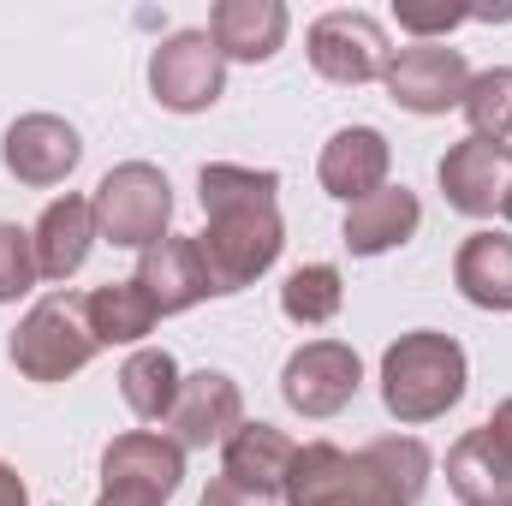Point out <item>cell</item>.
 <instances>
[{"instance_id":"obj_1","label":"cell","mask_w":512,"mask_h":506,"mask_svg":"<svg viewBox=\"0 0 512 506\" xmlns=\"http://www.w3.org/2000/svg\"><path fill=\"white\" fill-rule=\"evenodd\" d=\"M197 203L209 227L197 233V251L209 262L215 298L256 286L286 245L280 227V173L268 167H239V161H209L197 173Z\"/></svg>"},{"instance_id":"obj_2","label":"cell","mask_w":512,"mask_h":506,"mask_svg":"<svg viewBox=\"0 0 512 506\" xmlns=\"http://www.w3.org/2000/svg\"><path fill=\"white\" fill-rule=\"evenodd\" d=\"M435 453L417 435H382L358 453H340L334 441L298 447L286 471V506H417L429 489Z\"/></svg>"},{"instance_id":"obj_3","label":"cell","mask_w":512,"mask_h":506,"mask_svg":"<svg viewBox=\"0 0 512 506\" xmlns=\"http://www.w3.org/2000/svg\"><path fill=\"white\" fill-rule=\"evenodd\" d=\"M465 381H471V364H465V346L453 334L417 328V334H399L382 352V405L405 429L447 417L465 399Z\"/></svg>"},{"instance_id":"obj_4","label":"cell","mask_w":512,"mask_h":506,"mask_svg":"<svg viewBox=\"0 0 512 506\" xmlns=\"http://www.w3.org/2000/svg\"><path fill=\"white\" fill-rule=\"evenodd\" d=\"M96 352H102V346H96V334H90V322H84V298H72V292H54V298L30 304V316L12 328V346H6L12 370L30 376V381L78 376Z\"/></svg>"},{"instance_id":"obj_5","label":"cell","mask_w":512,"mask_h":506,"mask_svg":"<svg viewBox=\"0 0 512 506\" xmlns=\"http://www.w3.org/2000/svg\"><path fill=\"white\" fill-rule=\"evenodd\" d=\"M90 209H96V233H102L114 251H149V245L167 239L173 185H167V173L149 167V161H120V167L96 185Z\"/></svg>"},{"instance_id":"obj_6","label":"cell","mask_w":512,"mask_h":506,"mask_svg":"<svg viewBox=\"0 0 512 506\" xmlns=\"http://www.w3.org/2000/svg\"><path fill=\"white\" fill-rule=\"evenodd\" d=\"M185 483V447L155 429L114 435L102 453V501L96 506H167Z\"/></svg>"},{"instance_id":"obj_7","label":"cell","mask_w":512,"mask_h":506,"mask_svg":"<svg viewBox=\"0 0 512 506\" xmlns=\"http://www.w3.org/2000/svg\"><path fill=\"white\" fill-rule=\"evenodd\" d=\"M227 90V60L209 30H173L149 54V96L167 114H203Z\"/></svg>"},{"instance_id":"obj_8","label":"cell","mask_w":512,"mask_h":506,"mask_svg":"<svg viewBox=\"0 0 512 506\" xmlns=\"http://www.w3.org/2000/svg\"><path fill=\"white\" fill-rule=\"evenodd\" d=\"M358 387H364V364H358V352L352 346H340V340H310V346H298L292 358H286V370H280V399L298 411V417H340L352 399H358Z\"/></svg>"},{"instance_id":"obj_9","label":"cell","mask_w":512,"mask_h":506,"mask_svg":"<svg viewBox=\"0 0 512 506\" xmlns=\"http://www.w3.org/2000/svg\"><path fill=\"white\" fill-rule=\"evenodd\" d=\"M382 84L405 114H447V108L465 102L471 66H465V54L447 48V42H411V48H393V54H387Z\"/></svg>"},{"instance_id":"obj_10","label":"cell","mask_w":512,"mask_h":506,"mask_svg":"<svg viewBox=\"0 0 512 506\" xmlns=\"http://www.w3.org/2000/svg\"><path fill=\"white\" fill-rule=\"evenodd\" d=\"M310 66L328 78V84H346V90H358V84H376L387 72V30L370 18V12H322L316 24H310Z\"/></svg>"},{"instance_id":"obj_11","label":"cell","mask_w":512,"mask_h":506,"mask_svg":"<svg viewBox=\"0 0 512 506\" xmlns=\"http://www.w3.org/2000/svg\"><path fill=\"white\" fill-rule=\"evenodd\" d=\"M441 197L447 209L483 221V215H501L512 191V143H489V137H459L447 155H441Z\"/></svg>"},{"instance_id":"obj_12","label":"cell","mask_w":512,"mask_h":506,"mask_svg":"<svg viewBox=\"0 0 512 506\" xmlns=\"http://www.w3.org/2000/svg\"><path fill=\"white\" fill-rule=\"evenodd\" d=\"M0 161L18 185L30 191H48L60 185L78 161H84V137L66 126L60 114H24L6 126V143H0Z\"/></svg>"},{"instance_id":"obj_13","label":"cell","mask_w":512,"mask_h":506,"mask_svg":"<svg viewBox=\"0 0 512 506\" xmlns=\"http://www.w3.org/2000/svg\"><path fill=\"white\" fill-rule=\"evenodd\" d=\"M245 423V393L227 370H197L179 381V399L167 411V429L179 447H215Z\"/></svg>"},{"instance_id":"obj_14","label":"cell","mask_w":512,"mask_h":506,"mask_svg":"<svg viewBox=\"0 0 512 506\" xmlns=\"http://www.w3.org/2000/svg\"><path fill=\"white\" fill-rule=\"evenodd\" d=\"M131 280L149 292V304H155L161 316H179V310L215 298V286H209V262H203V251H197V239H185V233H167L161 245H149Z\"/></svg>"},{"instance_id":"obj_15","label":"cell","mask_w":512,"mask_h":506,"mask_svg":"<svg viewBox=\"0 0 512 506\" xmlns=\"http://www.w3.org/2000/svg\"><path fill=\"white\" fill-rule=\"evenodd\" d=\"M387 161H393V149H387L382 131L376 126H346V131H334V137L322 143L316 179H322L328 197L364 203V197H376V191L387 185Z\"/></svg>"},{"instance_id":"obj_16","label":"cell","mask_w":512,"mask_h":506,"mask_svg":"<svg viewBox=\"0 0 512 506\" xmlns=\"http://www.w3.org/2000/svg\"><path fill=\"white\" fill-rule=\"evenodd\" d=\"M292 459H298V441L286 429H274V423H239L221 441V477L239 483V489H251V495H262V501L286 495Z\"/></svg>"},{"instance_id":"obj_17","label":"cell","mask_w":512,"mask_h":506,"mask_svg":"<svg viewBox=\"0 0 512 506\" xmlns=\"http://www.w3.org/2000/svg\"><path fill=\"white\" fill-rule=\"evenodd\" d=\"M96 209H90V197H54L48 209H42V221H36V233H30V245H36V268H42V280H72L90 251H96Z\"/></svg>"},{"instance_id":"obj_18","label":"cell","mask_w":512,"mask_h":506,"mask_svg":"<svg viewBox=\"0 0 512 506\" xmlns=\"http://www.w3.org/2000/svg\"><path fill=\"white\" fill-rule=\"evenodd\" d=\"M286 6L280 0H221L215 12H209V36H215V48H221V60H274L280 54V42H286Z\"/></svg>"},{"instance_id":"obj_19","label":"cell","mask_w":512,"mask_h":506,"mask_svg":"<svg viewBox=\"0 0 512 506\" xmlns=\"http://www.w3.org/2000/svg\"><path fill=\"white\" fill-rule=\"evenodd\" d=\"M417 221H423V203H417V191H405V185H382L376 197H364V203H352L346 209V251L352 256H382V251H399L411 233H417Z\"/></svg>"},{"instance_id":"obj_20","label":"cell","mask_w":512,"mask_h":506,"mask_svg":"<svg viewBox=\"0 0 512 506\" xmlns=\"http://www.w3.org/2000/svg\"><path fill=\"white\" fill-rule=\"evenodd\" d=\"M447 489L465 506H512V459L489 441V429H471L447 447Z\"/></svg>"},{"instance_id":"obj_21","label":"cell","mask_w":512,"mask_h":506,"mask_svg":"<svg viewBox=\"0 0 512 506\" xmlns=\"http://www.w3.org/2000/svg\"><path fill=\"white\" fill-rule=\"evenodd\" d=\"M453 286L477 310H512V239L507 233H471L453 256Z\"/></svg>"},{"instance_id":"obj_22","label":"cell","mask_w":512,"mask_h":506,"mask_svg":"<svg viewBox=\"0 0 512 506\" xmlns=\"http://www.w3.org/2000/svg\"><path fill=\"white\" fill-rule=\"evenodd\" d=\"M84 322H90L96 346H137L161 322V310L149 304V292L137 280H108V286L84 292Z\"/></svg>"},{"instance_id":"obj_23","label":"cell","mask_w":512,"mask_h":506,"mask_svg":"<svg viewBox=\"0 0 512 506\" xmlns=\"http://www.w3.org/2000/svg\"><path fill=\"white\" fill-rule=\"evenodd\" d=\"M179 381L185 376H179L173 352H161V346H137L120 364V393H126V405L143 423H167V411L179 399Z\"/></svg>"},{"instance_id":"obj_24","label":"cell","mask_w":512,"mask_h":506,"mask_svg":"<svg viewBox=\"0 0 512 506\" xmlns=\"http://www.w3.org/2000/svg\"><path fill=\"white\" fill-rule=\"evenodd\" d=\"M340 304H346V280H340L334 262H304V268H292L286 286H280V310H286V322H298V328L334 322Z\"/></svg>"},{"instance_id":"obj_25","label":"cell","mask_w":512,"mask_h":506,"mask_svg":"<svg viewBox=\"0 0 512 506\" xmlns=\"http://www.w3.org/2000/svg\"><path fill=\"white\" fill-rule=\"evenodd\" d=\"M465 120L471 137H489V143H507L512 137V66L495 72H471V90H465Z\"/></svg>"},{"instance_id":"obj_26","label":"cell","mask_w":512,"mask_h":506,"mask_svg":"<svg viewBox=\"0 0 512 506\" xmlns=\"http://www.w3.org/2000/svg\"><path fill=\"white\" fill-rule=\"evenodd\" d=\"M36 280H42V268H36L30 233L12 227V221H0V304H18Z\"/></svg>"},{"instance_id":"obj_27","label":"cell","mask_w":512,"mask_h":506,"mask_svg":"<svg viewBox=\"0 0 512 506\" xmlns=\"http://www.w3.org/2000/svg\"><path fill=\"white\" fill-rule=\"evenodd\" d=\"M393 18H399V30H411L417 42H435V36L459 30L471 12H459V6H393Z\"/></svg>"},{"instance_id":"obj_28","label":"cell","mask_w":512,"mask_h":506,"mask_svg":"<svg viewBox=\"0 0 512 506\" xmlns=\"http://www.w3.org/2000/svg\"><path fill=\"white\" fill-rule=\"evenodd\" d=\"M197 506H274V501H262V495H251V489H239V483L215 477V483L203 489V501H197Z\"/></svg>"},{"instance_id":"obj_29","label":"cell","mask_w":512,"mask_h":506,"mask_svg":"<svg viewBox=\"0 0 512 506\" xmlns=\"http://www.w3.org/2000/svg\"><path fill=\"white\" fill-rule=\"evenodd\" d=\"M483 429H489V441H495V447L512 459V399H501V405L489 411V423H483Z\"/></svg>"},{"instance_id":"obj_30","label":"cell","mask_w":512,"mask_h":506,"mask_svg":"<svg viewBox=\"0 0 512 506\" xmlns=\"http://www.w3.org/2000/svg\"><path fill=\"white\" fill-rule=\"evenodd\" d=\"M0 506H30V489H24V477L0 459Z\"/></svg>"},{"instance_id":"obj_31","label":"cell","mask_w":512,"mask_h":506,"mask_svg":"<svg viewBox=\"0 0 512 506\" xmlns=\"http://www.w3.org/2000/svg\"><path fill=\"white\" fill-rule=\"evenodd\" d=\"M501 215H507V221H512V191H507V209H501Z\"/></svg>"}]
</instances>
